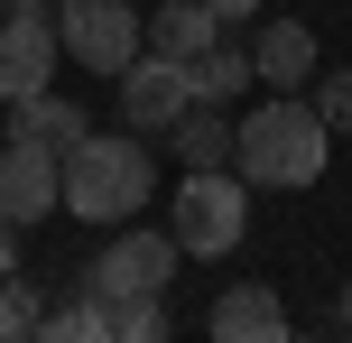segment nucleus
<instances>
[{
  "label": "nucleus",
  "instance_id": "nucleus-1",
  "mask_svg": "<svg viewBox=\"0 0 352 343\" xmlns=\"http://www.w3.org/2000/svg\"><path fill=\"white\" fill-rule=\"evenodd\" d=\"M140 204H148V148L130 140V130H84V140L56 158V214L121 232Z\"/></svg>",
  "mask_w": 352,
  "mask_h": 343
},
{
  "label": "nucleus",
  "instance_id": "nucleus-2",
  "mask_svg": "<svg viewBox=\"0 0 352 343\" xmlns=\"http://www.w3.org/2000/svg\"><path fill=\"white\" fill-rule=\"evenodd\" d=\"M324 158H334V130H324V111L297 102V93H269L250 121H232V167H241L250 186H316Z\"/></svg>",
  "mask_w": 352,
  "mask_h": 343
},
{
  "label": "nucleus",
  "instance_id": "nucleus-3",
  "mask_svg": "<svg viewBox=\"0 0 352 343\" xmlns=\"http://www.w3.org/2000/svg\"><path fill=\"white\" fill-rule=\"evenodd\" d=\"M167 232H176V251L223 260L232 241L250 232V177L241 167H186V186H176V204H167Z\"/></svg>",
  "mask_w": 352,
  "mask_h": 343
},
{
  "label": "nucleus",
  "instance_id": "nucleus-4",
  "mask_svg": "<svg viewBox=\"0 0 352 343\" xmlns=\"http://www.w3.org/2000/svg\"><path fill=\"white\" fill-rule=\"evenodd\" d=\"M56 47L84 74H111L121 84V65L140 56V0H65L56 10Z\"/></svg>",
  "mask_w": 352,
  "mask_h": 343
},
{
  "label": "nucleus",
  "instance_id": "nucleus-5",
  "mask_svg": "<svg viewBox=\"0 0 352 343\" xmlns=\"http://www.w3.org/2000/svg\"><path fill=\"white\" fill-rule=\"evenodd\" d=\"M65 47H56L47 0H0V102H28V93L56 84Z\"/></svg>",
  "mask_w": 352,
  "mask_h": 343
},
{
  "label": "nucleus",
  "instance_id": "nucleus-6",
  "mask_svg": "<svg viewBox=\"0 0 352 343\" xmlns=\"http://www.w3.org/2000/svg\"><path fill=\"white\" fill-rule=\"evenodd\" d=\"M167 278H176V232H121L93 260L84 288L102 297V307H121V297H167Z\"/></svg>",
  "mask_w": 352,
  "mask_h": 343
},
{
  "label": "nucleus",
  "instance_id": "nucleus-7",
  "mask_svg": "<svg viewBox=\"0 0 352 343\" xmlns=\"http://www.w3.org/2000/svg\"><path fill=\"white\" fill-rule=\"evenodd\" d=\"M195 102V74L186 65H176V56H130V65H121V121L130 130H176V111H186Z\"/></svg>",
  "mask_w": 352,
  "mask_h": 343
},
{
  "label": "nucleus",
  "instance_id": "nucleus-8",
  "mask_svg": "<svg viewBox=\"0 0 352 343\" xmlns=\"http://www.w3.org/2000/svg\"><path fill=\"white\" fill-rule=\"evenodd\" d=\"M56 158H65V148L10 130V148H0V214L10 223H47L56 214Z\"/></svg>",
  "mask_w": 352,
  "mask_h": 343
},
{
  "label": "nucleus",
  "instance_id": "nucleus-9",
  "mask_svg": "<svg viewBox=\"0 0 352 343\" xmlns=\"http://www.w3.org/2000/svg\"><path fill=\"white\" fill-rule=\"evenodd\" d=\"M213 343H287V307H278V288H260V278L223 288V297H213Z\"/></svg>",
  "mask_w": 352,
  "mask_h": 343
},
{
  "label": "nucleus",
  "instance_id": "nucleus-10",
  "mask_svg": "<svg viewBox=\"0 0 352 343\" xmlns=\"http://www.w3.org/2000/svg\"><path fill=\"white\" fill-rule=\"evenodd\" d=\"M213 37H223V19H213L204 0H158V10H148V28H140V47H148V56H176V65H195Z\"/></svg>",
  "mask_w": 352,
  "mask_h": 343
},
{
  "label": "nucleus",
  "instance_id": "nucleus-11",
  "mask_svg": "<svg viewBox=\"0 0 352 343\" xmlns=\"http://www.w3.org/2000/svg\"><path fill=\"white\" fill-rule=\"evenodd\" d=\"M316 28H306V19H278V28H260V47H250V65H260V84L269 93H297L306 74H316Z\"/></svg>",
  "mask_w": 352,
  "mask_h": 343
},
{
  "label": "nucleus",
  "instance_id": "nucleus-12",
  "mask_svg": "<svg viewBox=\"0 0 352 343\" xmlns=\"http://www.w3.org/2000/svg\"><path fill=\"white\" fill-rule=\"evenodd\" d=\"M10 121H19V140H47V148H74V140L93 130V121H84V111H74L56 84H47V93H28V102H10Z\"/></svg>",
  "mask_w": 352,
  "mask_h": 343
},
{
  "label": "nucleus",
  "instance_id": "nucleus-13",
  "mask_svg": "<svg viewBox=\"0 0 352 343\" xmlns=\"http://www.w3.org/2000/svg\"><path fill=\"white\" fill-rule=\"evenodd\" d=\"M167 140H176V158H186V167H223V158H232V121H223V102H186Z\"/></svg>",
  "mask_w": 352,
  "mask_h": 343
},
{
  "label": "nucleus",
  "instance_id": "nucleus-14",
  "mask_svg": "<svg viewBox=\"0 0 352 343\" xmlns=\"http://www.w3.org/2000/svg\"><path fill=\"white\" fill-rule=\"evenodd\" d=\"M186 74H195V102H232L241 84H260V65H250V47H232V37H213V47L195 56Z\"/></svg>",
  "mask_w": 352,
  "mask_h": 343
},
{
  "label": "nucleus",
  "instance_id": "nucleus-15",
  "mask_svg": "<svg viewBox=\"0 0 352 343\" xmlns=\"http://www.w3.org/2000/svg\"><path fill=\"white\" fill-rule=\"evenodd\" d=\"M37 334H56V343H102V334H111V307H102V297L84 288L74 307H56L47 325H37Z\"/></svg>",
  "mask_w": 352,
  "mask_h": 343
},
{
  "label": "nucleus",
  "instance_id": "nucleus-16",
  "mask_svg": "<svg viewBox=\"0 0 352 343\" xmlns=\"http://www.w3.org/2000/svg\"><path fill=\"white\" fill-rule=\"evenodd\" d=\"M111 334L121 343H167V297H121L111 307Z\"/></svg>",
  "mask_w": 352,
  "mask_h": 343
},
{
  "label": "nucleus",
  "instance_id": "nucleus-17",
  "mask_svg": "<svg viewBox=\"0 0 352 343\" xmlns=\"http://www.w3.org/2000/svg\"><path fill=\"white\" fill-rule=\"evenodd\" d=\"M37 325H47V316H37V297H28V278H0V343H19V334H37Z\"/></svg>",
  "mask_w": 352,
  "mask_h": 343
},
{
  "label": "nucleus",
  "instance_id": "nucleus-18",
  "mask_svg": "<svg viewBox=\"0 0 352 343\" xmlns=\"http://www.w3.org/2000/svg\"><path fill=\"white\" fill-rule=\"evenodd\" d=\"M316 111H324V130H334V140H352V65H334V74H324Z\"/></svg>",
  "mask_w": 352,
  "mask_h": 343
},
{
  "label": "nucleus",
  "instance_id": "nucleus-19",
  "mask_svg": "<svg viewBox=\"0 0 352 343\" xmlns=\"http://www.w3.org/2000/svg\"><path fill=\"white\" fill-rule=\"evenodd\" d=\"M204 10H213V19H223V28H232V19H260L269 0H204Z\"/></svg>",
  "mask_w": 352,
  "mask_h": 343
},
{
  "label": "nucleus",
  "instance_id": "nucleus-20",
  "mask_svg": "<svg viewBox=\"0 0 352 343\" xmlns=\"http://www.w3.org/2000/svg\"><path fill=\"white\" fill-rule=\"evenodd\" d=\"M10 269H19V223L0 214V278H10Z\"/></svg>",
  "mask_w": 352,
  "mask_h": 343
},
{
  "label": "nucleus",
  "instance_id": "nucleus-21",
  "mask_svg": "<svg viewBox=\"0 0 352 343\" xmlns=\"http://www.w3.org/2000/svg\"><path fill=\"white\" fill-rule=\"evenodd\" d=\"M343 325H352V288H343Z\"/></svg>",
  "mask_w": 352,
  "mask_h": 343
}]
</instances>
